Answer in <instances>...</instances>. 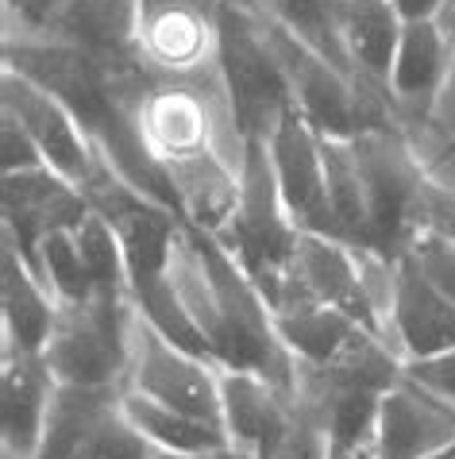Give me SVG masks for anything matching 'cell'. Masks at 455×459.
Wrapping results in <instances>:
<instances>
[{"label": "cell", "mask_w": 455, "mask_h": 459, "mask_svg": "<svg viewBox=\"0 0 455 459\" xmlns=\"http://www.w3.org/2000/svg\"><path fill=\"white\" fill-rule=\"evenodd\" d=\"M124 386H62L35 459H150L147 440L124 417Z\"/></svg>", "instance_id": "cell-6"}, {"label": "cell", "mask_w": 455, "mask_h": 459, "mask_svg": "<svg viewBox=\"0 0 455 459\" xmlns=\"http://www.w3.org/2000/svg\"><path fill=\"white\" fill-rule=\"evenodd\" d=\"M406 20L394 12L390 0H348L344 4V47L351 70L390 89V70L401 43Z\"/></svg>", "instance_id": "cell-19"}, {"label": "cell", "mask_w": 455, "mask_h": 459, "mask_svg": "<svg viewBox=\"0 0 455 459\" xmlns=\"http://www.w3.org/2000/svg\"><path fill=\"white\" fill-rule=\"evenodd\" d=\"M220 4H236V8H247L255 16H262V0H220Z\"/></svg>", "instance_id": "cell-34"}, {"label": "cell", "mask_w": 455, "mask_h": 459, "mask_svg": "<svg viewBox=\"0 0 455 459\" xmlns=\"http://www.w3.org/2000/svg\"><path fill=\"white\" fill-rule=\"evenodd\" d=\"M55 394L58 378L43 355L4 351L0 359V440H4L8 459H35Z\"/></svg>", "instance_id": "cell-14"}, {"label": "cell", "mask_w": 455, "mask_h": 459, "mask_svg": "<svg viewBox=\"0 0 455 459\" xmlns=\"http://www.w3.org/2000/svg\"><path fill=\"white\" fill-rule=\"evenodd\" d=\"M35 274L47 282V290L58 298V305H78L97 293L73 228H55V232L43 239L39 255H35Z\"/></svg>", "instance_id": "cell-22"}, {"label": "cell", "mask_w": 455, "mask_h": 459, "mask_svg": "<svg viewBox=\"0 0 455 459\" xmlns=\"http://www.w3.org/2000/svg\"><path fill=\"white\" fill-rule=\"evenodd\" d=\"M406 375L416 378L421 386H428L440 398H448L455 405V348L433 355V359H416V363H406Z\"/></svg>", "instance_id": "cell-27"}, {"label": "cell", "mask_w": 455, "mask_h": 459, "mask_svg": "<svg viewBox=\"0 0 455 459\" xmlns=\"http://www.w3.org/2000/svg\"><path fill=\"white\" fill-rule=\"evenodd\" d=\"M440 28L448 31V39H451V47H455V0H448V4H444V16H440Z\"/></svg>", "instance_id": "cell-33"}, {"label": "cell", "mask_w": 455, "mask_h": 459, "mask_svg": "<svg viewBox=\"0 0 455 459\" xmlns=\"http://www.w3.org/2000/svg\"><path fill=\"white\" fill-rule=\"evenodd\" d=\"M0 321H4V351L43 355L58 321V298L4 239L0 247Z\"/></svg>", "instance_id": "cell-16"}, {"label": "cell", "mask_w": 455, "mask_h": 459, "mask_svg": "<svg viewBox=\"0 0 455 459\" xmlns=\"http://www.w3.org/2000/svg\"><path fill=\"white\" fill-rule=\"evenodd\" d=\"M274 325L289 355L297 359V367L344 363L348 355H356L371 340H382L371 328H363L359 321L328 309V305H305V309H294V313H274Z\"/></svg>", "instance_id": "cell-18"}, {"label": "cell", "mask_w": 455, "mask_h": 459, "mask_svg": "<svg viewBox=\"0 0 455 459\" xmlns=\"http://www.w3.org/2000/svg\"><path fill=\"white\" fill-rule=\"evenodd\" d=\"M135 301L93 293L90 301L58 305L43 359L62 386H124L132 363Z\"/></svg>", "instance_id": "cell-5"}, {"label": "cell", "mask_w": 455, "mask_h": 459, "mask_svg": "<svg viewBox=\"0 0 455 459\" xmlns=\"http://www.w3.org/2000/svg\"><path fill=\"white\" fill-rule=\"evenodd\" d=\"M73 232H78V244H82V255H85V266H90L93 290L97 293H116V298H132L124 247H120V239H116V232H112V224L105 221V216H100L97 209H90Z\"/></svg>", "instance_id": "cell-23"}, {"label": "cell", "mask_w": 455, "mask_h": 459, "mask_svg": "<svg viewBox=\"0 0 455 459\" xmlns=\"http://www.w3.org/2000/svg\"><path fill=\"white\" fill-rule=\"evenodd\" d=\"M0 167H4V174L47 167L43 151L35 147V139L28 135V127H23L16 117H8V112L0 117Z\"/></svg>", "instance_id": "cell-26"}, {"label": "cell", "mask_w": 455, "mask_h": 459, "mask_svg": "<svg viewBox=\"0 0 455 459\" xmlns=\"http://www.w3.org/2000/svg\"><path fill=\"white\" fill-rule=\"evenodd\" d=\"M324 459H378V455H374V444H336V440H328Z\"/></svg>", "instance_id": "cell-32"}, {"label": "cell", "mask_w": 455, "mask_h": 459, "mask_svg": "<svg viewBox=\"0 0 455 459\" xmlns=\"http://www.w3.org/2000/svg\"><path fill=\"white\" fill-rule=\"evenodd\" d=\"M262 16L282 23L286 31H294L309 47H317L339 70L356 74L344 47V0H262Z\"/></svg>", "instance_id": "cell-21"}, {"label": "cell", "mask_w": 455, "mask_h": 459, "mask_svg": "<svg viewBox=\"0 0 455 459\" xmlns=\"http://www.w3.org/2000/svg\"><path fill=\"white\" fill-rule=\"evenodd\" d=\"M455 440V405L401 371L382 394L374 420L378 459H421Z\"/></svg>", "instance_id": "cell-13"}, {"label": "cell", "mask_w": 455, "mask_h": 459, "mask_svg": "<svg viewBox=\"0 0 455 459\" xmlns=\"http://www.w3.org/2000/svg\"><path fill=\"white\" fill-rule=\"evenodd\" d=\"M0 212H4V239L35 266L43 239L55 228H78L90 212V201L50 167H31L0 178Z\"/></svg>", "instance_id": "cell-11"}, {"label": "cell", "mask_w": 455, "mask_h": 459, "mask_svg": "<svg viewBox=\"0 0 455 459\" xmlns=\"http://www.w3.org/2000/svg\"><path fill=\"white\" fill-rule=\"evenodd\" d=\"M386 340L401 355V363L433 359L455 348V301L428 282L406 251L394 259V278H390Z\"/></svg>", "instance_id": "cell-12"}, {"label": "cell", "mask_w": 455, "mask_h": 459, "mask_svg": "<svg viewBox=\"0 0 455 459\" xmlns=\"http://www.w3.org/2000/svg\"><path fill=\"white\" fill-rule=\"evenodd\" d=\"M0 108L28 127L35 147L43 151V162L55 174H62L78 189L93 178L100 155L93 151L90 135L82 132V124L73 120V112L55 93L4 66L0 70Z\"/></svg>", "instance_id": "cell-10"}, {"label": "cell", "mask_w": 455, "mask_h": 459, "mask_svg": "<svg viewBox=\"0 0 455 459\" xmlns=\"http://www.w3.org/2000/svg\"><path fill=\"white\" fill-rule=\"evenodd\" d=\"M455 66V47L440 20H416L401 28V43L390 70V93H394L401 120L428 124L440 93L448 85V74Z\"/></svg>", "instance_id": "cell-15"}, {"label": "cell", "mask_w": 455, "mask_h": 459, "mask_svg": "<svg viewBox=\"0 0 455 459\" xmlns=\"http://www.w3.org/2000/svg\"><path fill=\"white\" fill-rule=\"evenodd\" d=\"M390 4L406 23H416V20H440L448 0H390Z\"/></svg>", "instance_id": "cell-30"}, {"label": "cell", "mask_w": 455, "mask_h": 459, "mask_svg": "<svg viewBox=\"0 0 455 459\" xmlns=\"http://www.w3.org/2000/svg\"><path fill=\"white\" fill-rule=\"evenodd\" d=\"M344 4H348V0H344Z\"/></svg>", "instance_id": "cell-36"}, {"label": "cell", "mask_w": 455, "mask_h": 459, "mask_svg": "<svg viewBox=\"0 0 455 459\" xmlns=\"http://www.w3.org/2000/svg\"><path fill=\"white\" fill-rule=\"evenodd\" d=\"M406 255L421 266V274L428 278V282L455 301V239L451 236H444L433 224H421L409 236Z\"/></svg>", "instance_id": "cell-25"}, {"label": "cell", "mask_w": 455, "mask_h": 459, "mask_svg": "<svg viewBox=\"0 0 455 459\" xmlns=\"http://www.w3.org/2000/svg\"><path fill=\"white\" fill-rule=\"evenodd\" d=\"M124 390H135L150 402L170 405V410H182V413L224 425L220 367L178 348V343L167 340L139 313H135V328H132V363H128Z\"/></svg>", "instance_id": "cell-8"}, {"label": "cell", "mask_w": 455, "mask_h": 459, "mask_svg": "<svg viewBox=\"0 0 455 459\" xmlns=\"http://www.w3.org/2000/svg\"><path fill=\"white\" fill-rule=\"evenodd\" d=\"M217 78L228 97L239 147L251 143V139L267 143L282 112L294 105V89H289L282 62L274 55L262 16L236 4H220Z\"/></svg>", "instance_id": "cell-4"}, {"label": "cell", "mask_w": 455, "mask_h": 459, "mask_svg": "<svg viewBox=\"0 0 455 459\" xmlns=\"http://www.w3.org/2000/svg\"><path fill=\"white\" fill-rule=\"evenodd\" d=\"M239 170H244V197H239L232 224L217 239L236 255V263L251 274V282L262 290L267 305L278 313L289 290V266H294L301 228L286 212V201L278 194L270 170V151L262 139L244 143Z\"/></svg>", "instance_id": "cell-3"}, {"label": "cell", "mask_w": 455, "mask_h": 459, "mask_svg": "<svg viewBox=\"0 0 455 459\" xmlns=\"http://www.w3.org/2000/svg\"><path fill=\"white\" fill-rule=\"evenodd\" d=\"M324 452H328V432L321 417L305 402H297L289 425L278 437H270L251 459H324Z\"/></svg>", "instance_id": "cell-24"}, {"label": "cell", "mask_w": 455, "mask_h": 459, "mask_svg": "<svg viewBox=\"0 0 455 459\" xmlns=\"http://www.w3.org/2000/svg\"><path fill=\"white\" fill-rule=\"evenodd\" d=\"M267 151H270V170H274L278 194H282L286 212L294 216V224L301 232L336 236L332 205H328L321 132L305 120V112L297 105H289L282 112V120H278V127L267 139Z\"/></svg>", "instance_id": "cell-9"}, {"label": "cell", "mask_w": 455, "mask_h": 459, "mask_svg": "<svg viewBox=\"0 0 455 459\" xmlns=\"http://www.w3.org/2000/svg\"><path fill=\"white\" fill-rule=\"evenodd\" d=\"M421 224H433L440 228L444 236L455 239V189L440 186V182H428L425 189V212H421Z\"/></svg>", "instance_id": "cell-28"}, {"label": "cell", "mask_w": 455, "mask_h": 459, "mask_svg": "<svg viewBox=\"0 0 455 459\" xmlns=\"http://www.w3.org/2000/svg\"><path fill=\"white\" fill-rule=\"evenodd\" d=\"M120 405H124L128 425L147 440L150 452H209V448L228 444V429L217 425V420L170 410V405L150 402L135 390H124Z\"/></svg>", "instance_id": "cell-20"}, {"label": "cell", "mask_w": 455, "mask_h": 459, "mask_svg": "<svg viewBox=\"0 0 455 459\" xmlns=\"http://www.w3.org/2000/svg\"><path fill=\"white\" fill-rule=\"evenodd\" d=\"M150 459H251V455L228 440L220 448H209V452H150Z\"/></svg>", "instance_id": "cell-31"}, {"label": "cell", "mask_w": 455, "mask_h": 459, "mask_svg": "<svg viewBox=\"0 0 455 459\" xmlns=\"http://www.w3.org/2000/svg\"><path fill=\"white\" fill-rule=\"evenodd\" d=\"M170 278L217 367L255 371L289 394L297 390V359L278 336L274 309L217 236L185 224L170 259Z\"/></svg>", "instance_id": "cell-1"}, {"label": "cell", "mask_w": 455, "mask_h": 459, "mask_svg": "<svg viewBox=\"0 0 455 459\" xmlns=\"http://www.w3.org/2000/svg\"><path fill=\"white\" fill-rule=\"evenodd\" d=\"M421 459H455V440H451V444H444V448H436V452L421 455Z\"/></svg>", "instance_id": "cell-35"}, {"label": "cell", "mask_w": 455, "mask_h": 459, "mask_svg": "<svg viewBox=\"0 0 455 459\" xmlns=\"http://www.w3.org/2000/svg\"><path fill=\"white\" fill-rule=\"evenodd\" d=\"M356 167L363 182V209H366V244L363 251L394 263L406 251L409 236L421 228L428 170L416 147L409 143L406 127H366L351 135Z\"/></svg>", "instance_id": "cell-2"}, {"label": "cell", "mask_w": 455, "mask_h": 459, "mask_svg": "<svg viewBox=\"0 0 455 459\" xmlns=\"http://www.w3.org/2000/svg\"><path fill=\"white\" fill-rule=\"evenodd\" d=\"M428 127H436L444 139H455V66L448 74V85H444V93H440V100H436Z\"/></svg>", "instance_id": "cell-29"}, {"label": "cell", "mask_w": 455, "mask_h": 459, "mask_svg": "<svg viewBox=\"0 0 455 459\" xmlns=\"http://www.w3.org/2000/svg\"><path fill=\"white\" fill-rule=\"evenodd\" d=\"M220 398L228 440L247 455H255L270 437H278L297 410V394L255 371H224L220 367Z\"/></svg>", "instance_id": "cell-17"}, {"label": "cell", "mask_w": 455, "mask_h": 459, "mask_svg": "<svg viewBox=\"0 0 455 459\" xmlns=\"http://www.w3.org/2000/svg\"><path fill=\"white\" fill-rule=\"evenodd\" d=\"M135 47L155 78L217 74L220 0H135Z\"/></svg>", "instance_id": "cell-7"}]
</instances>
